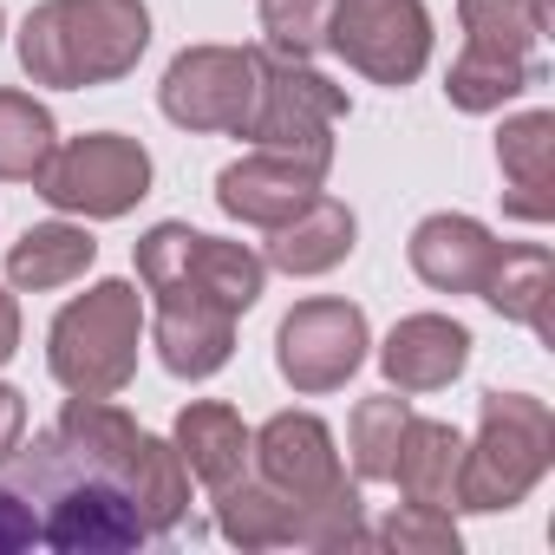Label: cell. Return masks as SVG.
Listing matches in <instances>:
<instances>
[{
  "mask_svg": "<svg viewBox=\"0 0 555 555\" xmlns=\"http://www.w3.org/2000/svg\"><path fill=\"white\" fill-rule=\"evenodd\" d=\"M0 470H8V483L40 509V542H47V548L105 555V548H138V542H151V529H144V516L131 509V496H125L112 477L86 470V464L66 451L60 431H40L34 444L21 438V451L0 464Z\"/></svg>",
  "mask_w": 555,
  "mask_h": 555,
  "instance_id": "6da1fadb",
  "label": "cell"
},
{
  "mask_svg": "<svg viewBox=\"0 0 555 555\" xmlns=\"http://www.w3.org/2000/svg\"><path fill=\"white\" fill-rule=\"evenodd\" d=\"M151 47L144 0H40L21 27V66L34 86L86 92L138 73Z\"/></svg>",
  "mask_w": 555,
  "mask_h": 555,
  "instance_id": "7a4b0ae2",
  "label": "cell"
},
{
  "mask_svg": "<svg viewBox=\"0 0 555 555\" xmlns=\"http://www.w3.org/2000/svg\"><path fill=\"white\" fill-rule=\"evenodd\" d=\"M53 431L66 438V451H73L86 470L112 477V483L131 496V509L144 516L151 535H170V529L190 516V470H183L177 444H170V438H151V431H144L131 412H118L112 399H66V412H60Z\"/></svg>",
  "mask_w": 555,
  "mask_h": 555,
  "instance_id": "3957f363",
  "label": "cell"
},
{
  "mask_svg": "<svg viewBox=\"0 0 555 555\" xmlns=\"http://www.w3.org/2000/svg\"><path fill=\"white\" fill-rule=\"evenodd\" d=\"M464 21V53L444 73V99L470 118L503 112L529 86H542V27H548V0H457Z\"/></svg>",
  "mask_w": 555,
  "mask_h": 555,
  "instance_id": "277c9868",
  "label": "cell"
},
{
  "mask_svg": "<svg viewBox=\"0 0 555 555\" xmlns=\"http://www.w3.org/2000/svg\"><path fill=\"white\" fill-rule=\"evenodd\" d=\"M138 340H144V295L131 282H99L60 308L47 334V373L73 399H118L138 379Z\"/></svg>",
  "mask_w": 555,
  "mask_h": 555,
  "instance_id": "5b68a950",
  "label": "cell"
},
{
  "mask_svg": "<svg viewBox=\"0 0 555 555\" xmlns=\"http://www.w3.org/2000/svg\"><path fill=\"white\" fill-rule=\"evenodd\" d=\"M555 457V412L529 392H483L477 438L464 444L457 509H516Z\"/></svg>",
  "mask_w": 555,
  "mask_h": 555,
  "instance_id": "8992f818",
  "label": "cell"
},
{
  "mask_svg": "<svg viewBox=\"0 0 555 555\" xmlns=\"http://www.w3.org/2000/svg\"><path fill=\"white\" fill-rule=\"evenodd\" d=\"M347 92L314 73L308 60H274L261 53V99H255V118H248V144L255 151H274L301 164L308 177H327L334 170V125L347 118Z\"/></svg>",
  "mask_w": 555,
  "mask_h": 555,
  "instance_id": "52a82bcc",
  "label": "cell"
},
{
  "mask_svg": "<svg viewBox=\"0 0 555 555\" xmlns=\"http://www.w3.org/2000/svg\"><path fill=\"white\" fill-rule=\"evenodd\" d=\"M34 190L60 209V216H86V222H118L151 196V151L125 131H86L53 144V157L40 164Z\"/></svg>",
  "mask_w": 555,
  "mask_h": 555,
  "instance_id": "ba28073f",
  "label": "cell"
},
{
  "mask_svg": "<svg viewBox=\"0 0 555 555\" xmlns=\"http://www.w3.org/2000/svg\"><path fill=\"white\" fill-rule=\"evenodd\" d=\"M261 99V47H183L164 66L157 105L177 131H248Z\"/></svg>",
  "mask_w": 555,
  "mask_h": 555,
  "instance_id": "9c48e42d",
  "label": "cell"
},
{
  "mask_svg": "<svg viewBox=\"0 0 555 555\" xmlns=\"http://www.w3.org/2000/svg\"><path fill=\"white\" fill-rule=\"evenodd\" d=\"M327 47L373 86H412L431 66V14L425 0H340Z\"/></svg>",
  "mask_w": 555,
  "mask_h": 555,
  "instance_id": "30bf717a",
  "label": "cell"
},
{
  "mask_svg": "<svg viewBox=\"0 0 555 555\" xmlns=\"http://www.w3.org/2000/svg\"><path fill=\"white\" fill-rule=\"evenodd\" d=\"M366 314L353 301H301L282 327H274V366L282 379L301 392V399H321V392H340L360 366H366Z\"/></svg>",
  "mask_w": 555,
  "mask_h": 555,
  "instance_id": "8fae6325",
  "label": "cell"
},
{
  "mask_svg": "<svg viewBox=\"0 0 555 555\" xmlns=\"http://www.w3.org/2000/svg\"><path fill=\"white\" fill-rule=\"evenodd\" d=\"M151 295H157V308H151V347H157L164 373H177V379L222 373L229 353H235V314L222 301H209L203 288H190V282H164Z\"/></svg>",
  "mask_w": 555,
  "mask_h": 555,
  "instance_id": "7c38bea8",
  "label": "cell"
},
{
  "mask_svg": "<svg viewBox=\"0 0 555 555\" xmlns=\"http://www.w3.org/2000/svg\"><path fill=\"white\" fill-rule=\"evenodd\" d=\"M248 470L261 483H274V490H288L295 503H314V496H327V490L347 483L340 451H334V431L314 412H274L248 438Z\"/></svg>",
  "mask_w": 555,
  "mask_h": 555,
  "instance_id": "4fadbf2b",
  "label": "cell"
},
{
  "mask_svg": "<svg viewBox=\"0 0 555 555\" xmlns=\"http://www.w3.org/2000/svg\"><path fill=\"white\" fill-rule=\"evenodd\" d=\"M405 255H412V274L425 288H438V295H477L483 288V274L496 268V255H503V242L477 222V216H425L418 229H412V242H405Z\"/></svg>",
  "mask_w": 555,
  "mask_h": 555,
  "instance_id": "5bb4252c",
  "label": "cell"
},
{
  "mask_svg": "<svg viewBox=\"0 0 555 555\" xmlns=\"http://www.w3.org/2000/svg\"><path fill=\"white\" fill-rule=\"evenodd\" d=\"M379 366H386V386L392 392H438L451 386L464 366H470V327L451 321V314H405L386 347H379Z\"/></svg>",
  "mask_w": 555,
  "mask_h": 555,
  "instance_id": "9a60e30c",
  "label": "cell"
},
{
  "mask_svg": "<svg viewBox=\"0 0 555 555\" xmlns=\"http://www.w3.org/2000/svg\"><path fill=\"white\" fill-rule=\"evenodd\" d=\"M496 170H503V209L516 222H548L555 216V112L503 118Z\"/></svg>",
  "mask_w": 555,
  "mask_h": 555,
  "instance_id": "2e32d148",
  "label": "cell"
},
{
  "mask_svg": "<svg viewBox=\"0 0 555 555\" xmlns=\"http://www.w3.org/2000/svg\"><path fill=\"white\" fill-rule=\"evenodd\" d=\"M314 190H321V177H308L301 164L274 157V151H248V157L222 164V177H216L222 216H235V222H248V229H282Z\"/></svg>",
  "mask_w": 555,
  "mask_h": 555,
  "instance_id": "e0dca14e",
  "label": "cell"
},
{
  "mask_svg": "<svg viewBox=\"0 0 555 555\" xmlns=\"http://www.w3.org/2000/svg\"><path fill=\"white\" fill-rule=\"evenodd\" d=\"M353 242H360V222H353V209L340 203V196H308L282 229H268V268H282V274H295V282H308V274H334L347 255H353Z\"/></svg>",
  "mask_w": 555,
  "mask_h": 555,
  "instance_id": "ac0fdd59",
  "label": "cell"
},
{
  "mask_svg": "<svg viewBox=\"0 0 555 555\" xmlns=\"http://www.w3.org/2000/svg\"><path fill=\"white\" fill-rule=\"evenodd\" d=\"M457 470H464V438L444 418H405L399 451H392V477L405 503H431V509H457Z\"/></svg>",
  "mask_w": 555,
  "mask_h": 555,
  "instance_id": "d6986e66",
  "label": "cell"
},
{
  "mask_svg": "<svg viewBox=\"0 0 555 555\" xmlns=\"http://www.w3.org/2000/svg\"><path fill=\"white\" fill-rule=\"evenodd\" d=\"M248 438H255V431L242 425V412H229V405H216V399L183 405V412H177V431H170L183 470H190L196 483H209V490H222L229 477L248 470Z\"/></svg>",
  "mask_w": 555,
  "mask_h": 555,
  "instance_id": "ffe728a7",
  "label": "cell"
},
{
  "mask_svg": "<svg viewBox=\"0 0 555 555\" xmlns=\"http://www.w3.org/2000/svg\"><path fill=\"white\" fill-rule=\"evenodd\" d=\"M92 261H99V242L86 222H34L8 248V282L21 295H53V288H73Z\"/></svg>",
  "mask_w": 555,
  "mask_h": 555,
  "instance_id": "44dd1931",
  "label": "cell"
},
{
  "mask_svg": "<svg viewBox=\"0 0 555 555\" xmlns=\"http://www.w3.org/2000/svg\"><path fill=\"white\" fill-rule=\"evenodd\" d=\"M503 321H522L535 340H555V321H548V295H555V261L542 242H503L496 268L483 274V288H477Z\"/></svg>",
  "mask_w": 555,
  "mask_h": 555,
  "instance_id": "7402d4cb",
  "label": "cell"
},
{
  "mask_svg": "<svg viewBox=\"0 0 555 555\" xmlns=\"http://www.w3.org/2000/svg\"><path fill=\"white\" fill-rule=\"evenodd\" d=\"M170 282H190V288H203L209 301H222L235 321L261 301V282H268V261L248 248V242H222V235H203L196 229V242H190V255H183V268L170 274Z\"/></svg>",
  "mask_w": 555,
  "mask_h": 555,
  "instance_id": "603a6c76",
  "label": "cell"
},
{
  "mask_svg": "<svg viewBox=\"0 0 555 555\" xmlns=\"http://www.w3.org/2000/svg\"><path fill=\"white\" fill-rule=\"evenodd\" d=\"M295 516H301V503L288 490L261 483L255 470H242V477H229L216 490V529L235 548H282V542H295Z\"/></svg>",
  "mask_w": 555,
  "mask_h": 555,
  "instance_id": "cb8c5ba5",
  "label": "cell"
},
{
  "mask_svg": "<svg viewBox=\"0 0 555 555\" xmlns=\"http://www.w3.org/2000/svg\"><path fill=\"white\" fill-rule=\"evenodd\" d=\"M53 144H60L53 112L34 92L0 86V183H34L40 164L53 157Z\"/></svg>",
  "mask_w": 555,
  "mask_h": 555,
  "instance_id": "d4e9b609",
  "label": "cell"
},
{
  "mask_svg": "<svg viewBox=\"0 0 555 555\" xmlns=\"http://www.w3.org/2000/svg\"><path fill=\"white\" fill-rule=\"evenodd\" d=\"M405 418H412L405 392H373V399L353 405V418H347V451H353V477H360V483H386V477H392V451H399Z\"/></svg>",
  "mask_w": 555,
  "mask_h": 555,
  "instance_id": "484cf974",
  "label": "cell"
},
{
  "mask_svg": "<svg viewBox=\"0 0 555 555\" xmlns=\"http://www.w3.org/2000/svg\"><path fill=\"white\" fill-rule=\"evenodd\" d=\"M334 8H340V0H261L268 53L274 60H314V53H327Z\"/></svg>",
  "mask_w": 555,
  "mask_h": 555,
  "instance_id": "4316f807",
  "label": "cell"
},
{
  "mask_svg": "<svg viewBox=\"0 0 555 555\" xmlns=\"http://www.w3.org/2000/svg\"><path fill=\"white\" fill-rule=\"evenodd\" d=\"M379 548H399V555H457V522L451 509H431V503H399L379 529H373Z\"/></svg>",
  "mask_w": 555,
  "mask_h": 555,
  "instance_id": "83f0119b",
  "label": "cell"
},
{
  "mask_svg": "<svg viewBox=\"0 0 555 555\" xmlns=\"http://www.w3.org/2000/svg\"><path fill=\"white\" fill-rule=\"evenodd\" d=\"M34 542H40V509H34L14 483H0V555L34 548Z\"/></svg>",
  "mask_w": 555,
  "mask_h": 555,
  "instance_id": "f1b7e54d",
  "label": "cell"
},
{
  "mask_svg": "<svg viewBox=\"0 0 555 555\" xmlns=\"http://www.w3.org/2000/svg\"><path fill=\"white\" fill-rule=\"evenodd\" d=\"M27 438V392L21 386H0V464H8Z\"/></svg>",
  "mask_w": 555,
  "mask_h": 555,
  "instance_id": "f546056e",
  "label": "cell"
},
{
  "mask_svg": "<svg viewBox=\"0 0 555 555\" xmlns=\"http://www.w3.org/2000/svg\"><path fill=\"white\" fill-rule=\"evenodd\" d=\"M14 353H21V301L0 288V366H8Z\"/></svg>",
  "mask_w": 555,
  "mask_h": 555,
  "instance_id": "4dcf8cb0",
  "label": "cell"
},
{
  "mask_svg": "<svg viewBox=\"0 0 555 555\" xmlns=\"http://www.w3.org/2000/svg\"><path fill=\"white\" fill-rule=\"evenodd\" d=\"M0 27H8V21H0Z\"/></svg>",
  "mask_w": 555,
  "mask_h": 555,
  "instance_id": "1f68e13d",
  "label": "cell"
}]
</instances>
